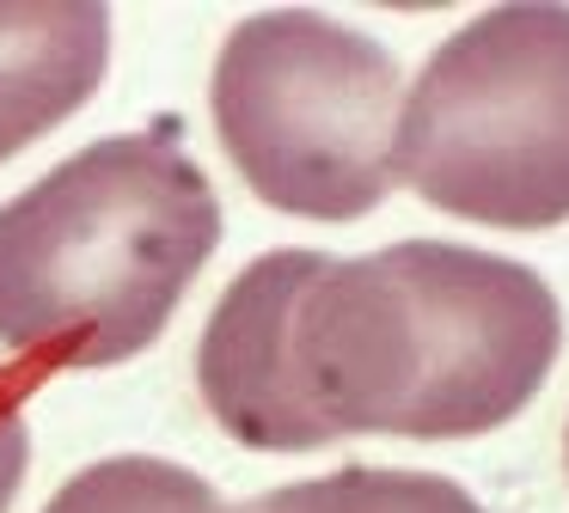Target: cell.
Returning a JSON list of instances; mask_svg holds the SVG:
<instances>
[{
  "mask_svg": "<svg viewBox=\"0 0 569 513\" xmlns=\"http://www.w3.org/2000/svg\"><path fill=\"white\" fill-rule=\"evenodd\" d=\"M563 349L539 269L447 239L368 256L282 244L246 263L197 342V391L251 452L343 434L471 440L515 422Z\"/></svg>",
  "mask_w": 569,
  "mask_h": 513,
  "instance_id": "cell-1",
  "label": "cell"
},
{
  "mask_svg": "<svg viewBox=\"0 0 569 513\" xmlns=\"http://www.w3.org/2000/svg\"><path fill=\"white\" fill-rule=\"evenodd\" d=\"M221 244V202L178 122L68 153L0 202V349L117 366L160 342Z\"/></svg>",
  "mask_w": 569,
  "mask_h": 513,
  "instance_id": "cell-2",
  "label": "cell"
},
{
  "mask_svg": "<svg viewBox=\"0 0 569 513\" xmlns=\"http://www.w3.org/2000/svg\"><path fill=\"white\" fill-rule=\"evenodd\" d=\"M214 129L258 202L295 220H361L398 190L405 68L368 31L307 7L251 12L214 61Z\"/></svg>",
  "mask_w": 569,
  "mask_h": 513,
  "instance_id": "cell-3",
  "label": "cell"
},
{
  "mask_svg": "<svg viewBox=\"0 0 569 513\" xmlns=\"http://www.w3.org/2000/svg\"><path fill=\"white\" fill-rule=\"evenodd\" d=\"M392 178L478 227H563L569 7L520 0L459 24L398 104Z\"/></svg>",
  "mask_w": 569,
  "mask_h": 513,
  "instance_id": "cell-4",
  "label": "cell"
},
{
  "mask_svg": "<svg viewBox=\"0 0 569 513\" xmlns=\"http://www.w3.org/2000/svg\"><path fill=\"white\" fill-rule=\"evenodd\" d=\"M111 68V7L0 0V165L62 129Z\"/></svg>",
  "mask_w": 569,
  "mask_h": 513,
  "instance_id": "cell-5",
  "label": "cell"
},
{
  "mask_svg": "<svg viewBox=\"0 0 569 513\" xmlns=\"http://www.w3.org/2000/svg\"><path fill=\"white\" fill-rule=\"evenodd\" d=\"M239 513H483L471 489L435 471H386V464H343L331 476L282 483L251 495Z\"/></svg>",
  "mask_w": 569,
  "mask_h": 513,
  "instance_id": "cell-6",
  "label": "cell"
},
{
  "mask_svg": "<svg viewBox=\"0 0 569 513\" xmlns=\"http://www.w3.org/2000/svg\"><path fill=\"white\" fill-rule=\"evenodd\" d=\"M43 513H227V507L209 489V476L184 471L172 459L123 452V459H99L80 476H68Z\"/></svg>",
  "mask_w": 569,
  "mask_h": 513,
  "instance_id": "cell-7",
  "label": "cell"
},
{
  "mask_svg": "<svg viewBox=\"0 0 569 513\" xmlns=\"http://www.w3.org/2000/svg\"><path fill=\"white\" fill-rule=\"evenodd\" d=\"M31 471V428H26V398L7 373H0V513L19 501Z\"/></svg>",
  "mask_w": 569,
  "mask_h": 513,
  "instance_id": "cell-8",
  "label": "cell"
}]
</instances>
